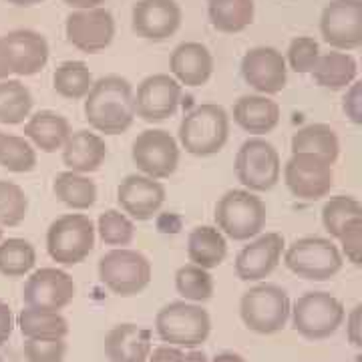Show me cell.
Returning a JSON list of instances; mask_svg holds the SVG:
<instances>
[{"label":"cell","mask_w":362,"mask_h":362,"mask_svg":"<svg viewBox=\"0 0 362 362\" xmlns=\"http://www.w3.org/2000/svg\"><path fill=\"white\" fill-rule=\"evenodd\" d=\"M133 85L121 75L97 78L85 97V119L93 131L121 135L135 121Z\"/></svg>","instance_id":"cell-1"},{"label":"cell","mask_w":362,"mask_h":362,"mask_svg":"<svg viewBox=\"0 0 362 362\" xmlns=\"http://www.w3.org/2000/svg\"><path fill=\"white\" fill-rule=\"evenodd\" d=\"M230 139V115L218 103L197 105L181 119L177 143L195 157L218 156Z\"/></svg>","instance_id":"cell-2"},{"label":"cell","mask_w":362,"mask_h":362,"mask_svg":"<svg viewBox=\"0 0 362 362\" xmlns=\"http://www.w3.org/2000/svg\"><path fill=\"white\" fill-rule=\"evenodd\" d=\"M216 228L233 242H247L264 232L268 209L262 197L247 189H230L214 209Z\"/></svg>","instance_id":"cell-3"},{"label":"cell","mask_w":362,"mask_h":362,"mask_svg":"<svg viewBox=\"0 0 362 362\" xmlns=\"http://www.w3.org/2000/svg\"><path fill=\"white\" fill-rule=\"evenodd\" d=\"M344 304L334 294L312 290L298 296L290 306L292 328L306 340H326L344 324Z\"/></svg>","instance_id":"cell-4"},{"label":"cell","mask_w":362,"mask_h":362,"mask_svg":"<svg viewBox=\"0 0 362 362\" xmlns=\"http://www.w3.org/2000/svg\"><path fill=\"white\" fill-rule=\"evenodd\" d=\"M290 296L278 284L259 282L244 292L240 300V318L247 330L270 337L284 330L290 320Z\"/></svg>","instance_id":"cell-5"},{"label":"cell","mask_w":362,"mask_h":362,"mask_svg":"<svg viewBox=\"0 0 362 362\" xmlns=\"http://www.w3.org/2000/svg\"><path fill=\"white\" fill-rule=\"evenodd\" d=\"M157 337L169 346L197 349L211 332V318L207 310L194 302H171L165 304L156 316Z\"/></svg>","instance_id":"cell-6"},{"label":"cell","mask_w":362,"mask_h":362,"mask_svg":"<svg viewBox=\"0 0 362 362\" xmlns=\"http://www.w3.org/2000/svg\"><path fill=\"white\" fill-rule=\"evenodd\" d=\"M153 276L151 262L131 247H113L99 259V280L115 296L141 294Z\"/></svg>","instance_id":"cell-7"},{"label":"cell","mask_w":362,"mask_h":362,"mask_svg":"<svg viewBox=\"0 0 362 362\" xmlns=\"http://www.w3.org/2000/svg\"><path fill=\"white\" fill-rule=\"evenodd\" d=\"M284 264L298 278L326 282L342 270L344 258L330 238L308 235L284 247Z\"/></svg>","instance_id":"cell-8"},{"label":"cell","mask_w":362,"mask_h":362,"mask_svg":"<svg viewBox=\"0 0 362 362\" xmlns=\"http://www.w3.org/2000/svg\"><path fill=\"white\" fill-rule=\"evenodd\" d=\"M95 223L85 214H65L47 230V252L61 266H77L95 247Z\"/></svg>","instance_id":"cell-9"},{"label":"cell","mask_w":362,"mask_h":362,"mask_svg":"<svg viewBox=\"0 0 362 362\" xmlns=\"http://www.w3.org/2000/svg\"><path fill=\"white\" fill-rule=\"evenodd\" d=\"M235 175L247 192L264 194L274 189L282 175L278 149L264 137L246 139L235 156Z\"/></svg>","instance_id":"cell-10"},{"label":"cell","mask_w":362,"mask_h":362,"mask_svg":"<svg viewBox=\"0 0 362 362\" xmlns=\"http://www.w3.org/2000/svg\"><path fill=\"white\" fill-rule=\"evenodd\" d=\"M131 159L143 175L168 180L180 165V143L165 129H145L133 141Z\"/></svg>","instance_id":"cell-11"},{"label":"cell","mask_w":362,"mask_h":362,"mask_svg":"<svg viewBox=\"0 0 362 362\" xmlns=\"http://www.w3.org/2000/svg\"><path fill=\"white\" fill-rule=\"evenodd\" d=\"M334 165L324 161L322 157L312 153H292L284 163V183L290 194L304 199L316 202L330 194L334 185Z\"/></svg>","instance_id":"cell-12"},{"label":"cell","mask_w":362,"mask_h":362,"mask_svg":"<svg viewBox=\"0 0 362 362\" xmlns=\"http://www.w3.org/2000/svg\"><path fill=\"white\" fill-rule=\"evenodd\" d=\"M77 296V284L69 272L61 268H40L30 272L23 288L26 308L61 312Z\"/></svg>","instance_id":"cell-13"},{"label":"cell","mask_w":362,"mask_h":362,"mask_svg":"<svg viewBox=\"0 0 362 362\" xmlns=\"http://www.w3.org/2000/svg\"><path fill=\"white\" fill-rule=\"evenodd\" d=\"M320 35L334 51L362 45V0H330L320 14Z\"/></svg>","instance_id":"cell-14"},{"label":"cell","mask_w":362,"mask_h":362,"mask_svg":"<svg viewBox=\"0 0 362 362\" xmlns=\"http://www.w3.org/2000/svg\"><path fill=\"white\" fill-rule=\"evenodd\" d=\"M181 103V85L168 73L145 77L133 93L135 117L147 123H159L177 113Z\"/></svg>","instance_id":"cell-15"},{"label":"cell","mask_w":362,"mask_h":362,"mask_svg":"<svg viewBox=\"0 0 362 362\" xmlns=\"http://www.w3.org/2000/svg\"><path fill=\"white\" fill-rule=\"evenodd\" d=\"M66 40L81 52L95 54L105 51L115 37V18L103 6L73 11L65 23Z\"/></svg>","instance_id":"cell-16"},{"label":"cell","mask_w":362,"mask_h":362,"mask_svg":"<svg viewBox=\"0 0 362 362\" xmlns=\"http://www.w3.org/2000/svg\"><path fill=\"white\" fill-rule=\"evenodd\" d=\"M286 240L282 233L266 232L247 240L235 256V276L242 282H262L278 268L284 256Z\"/></svg>","instance_id":"cell-17"},{"label":"cell","mask_w":362,"mask_h":362,"mask_svg":"<svg viewBox=\"0 0 362 362\" xmlns=\"http://www.w3.org/2000/svg\"><path fill=\"white\" fill-rule=\"evenodd\" d=\"M242 77L258 95H278L286 89L288 66L282 52L274 47H254L242 59Z\"/></svg>","instance_id":"cell-18"},{"label":"cell","mask_w":362,"mask_h":362,"mask_svg":"<svg viewBox=\"0 0 362 362\" xmlns=\"http://www.w3.org/2000/svg\"><path fill=\"white\" fill-rule=\"evenodd\" d=\"M183 13L177 0H137L131 11V26L145 40L171 39L180 30Z\"/></svg>","instance_id":"cell-19"},{"label":"cell","mask_w":362,"mask_h":362,"mask_svg":"<svg viewBox=\"0 0 362 362\" xmlns=\"http://www.w3.org/2000/svg\"><path fill=\"white\" fill-rule=\"evenodd\" d=\"M165 187L159 180L143 173H131L117 187V204L131 220L149 221L165 204Z\"/></svg>","instance_id":"cell-20"},{"label":"cell","mask_w":362,"mask_h":362,"mask_svg":"<svg viewBox=\"0 0 362 362\" xmlns=\"http://www.w3.org/2000/svg\"><path fill=\"white\" fill-rule=\"evenodd\" d=\"M4 47L8 52V61L13 75L16 77H33L40 73L49 63V42L47 39L30 28L11 30L2 37Z\"/></svg>","instance_id":"cell-21"},{"label":"cell","mask_w":362,"mask_h":362,"mask_svg":"<svg viewBox=\"0 0 362 362\" xmlns=\"http://www.w3.org/2000/svg\"><path fill=\"white\" fill-rule=\"evenodd\" d=\"M214 54L202 42H181L177 45L171 59H169V69H171V77L175 78L180 85L185 87H204L207 81L214 75Z\"/></svg>","instance_id":"cell-22"},{"label":"cell","mask_w":362,"mask_h":362,"mask_svg":"<svg viewBox=\"0 0 362 362\" xmlns=\"http://www.w3.org/2000/svg\"><path fill=\"white\" fill-rule=\"evenodd\" d=\"M151 350V332L133 322L117 324L105 337V354L111 362H147Z\"/></svg>","instance_id":"cell-23"},{"label":"cell","mask_w":362,"mask_h":362,"mask_svg":"<svg viewBox=\"0 0 362 362\" xmlns=\"http://www.w3.org/2000/svg\"><path fill=\"white\" fill-rule=\"evenodd\" d=\"M61 153H63V163L69 171L89 175L105 163L107 143L95 131L78 129L69 135Z\"/></svg>","instance_id":"cell-24"},{"label":"cell","mask_w":362,"mask_h":362,"mask_svg":"<svg viewBox=\"0 0 362 362\" xmlns=\"http://www.w3.org/2000/svg\"><path fill=\"white\" fill-rule=\"evenodd\" d=\"M280 105L266 95H244L233 103V121L254 137L268 135L280 123Z\"/></svg>","instance_id":"cell-25"},{"label":"cell","mask_w":362,"mask_h":362,"mask_svg":"<svg viewBox=\"0 0 362 362\" xmlns=\"http://www.w3.org/2000/svg\"><path fill=\"white\" fill-rule=\"evenodd\" d=\"M23 133L26 139L33 143V147H37L45 153H57L63 149L73 129L65 115L51 109H42L28 117Z\"/></svg>","instance_id":"cell-26"},{"label":"cell","mask_w":362,"mask_h":362,"mask_svg":"<svg viewBox=\"0 0 362 362\" xmlns=\"http://www.w3.org/2000/svg\"><path fill=\"white\" fill-rule=\"evenodd\" d=\"M228 256V240L216 226H197L187 235L189 264L214 270L223 264Z\"/></svg>","instance_id":"cell-27"},{"label":"cell","mask_w":362,"mask_h":362,"mask_svg":"<svg viewBox=\"0 0 362 362\" xmlns=\"http://www.w3.org/2000/svg\"><path fill=\"white\" fill-rule=\"evenodd\" d=\"M310 75L316 81V85H320L322 89L342 90L349 89L350 85L356 81L358 65L350 52L332 51L320 54V59L314 65Z\"/></svg>","instance_id":"cell-28"},{"label":"cell","mask_w":362,"mask_h":362,"mask_svg":"<svg viewBox=\"0 0 362 362\" xmlns=\"http://www.w3.org/2000/svg\"><path fill=\"white\" fill-rule=\"evenodd\" d=\"M292 153H312L334 165L340 156L337 131L326 123H310L300 127L292 137Z\"/></svg>","instance_id":"cell-29"},{"label":"cell","mask_w":362,"mask_h":362,"mask_svg":"<svg viewBox=\"0 0 362 362\" xmlns=\"http://www.w3.org/2000/svg\"><path fill=\"white\" fill-rule=\"evenodd\" d=\"M211 26L223 35H235L254 23V0H207Z\"/></svg>","instance_id":"cell-30"},{"label":"cell","mask_w":362,"mask_h":362,"mask_svg":"<svg viewBox=\"0 0 362 362\" xmlns=\"http://www.w3.org/2000/svg\"><path fill=\"white\" fill-rule=\"evenodd\" d=\"M52 192L57 199L75 211H85L97 202V185L85 173L61 171L52 181Z\"/></svg>","instance_id":"cell-31"},{"label":"cell","mask_w":362,"mask_h":362,"mask_svg":"<svg viewBox=\"0 0 362 362\" xmlns=\"http://www.w3.org/2000/svg\"><path fill=\"white\" fill-rule=\"evenodd\" d=\"M33 95L26 85L18 78L0 81V123L4 125H21L30 117L33 111Z\"/></svg>","instance_id":"cell-32"},{"label":"cell","mask_w":362,"mask_h":362,"mask_svg":"<svg viewBox=\"0 0 362 362\" xmlns=\"http://www.w3.org/2000/svg\"><path fill=\"white\" fill-rule=\"evenodd\" d=\"M93 83H95L93 73L83 61H65L54 69V75H52L54 90L71 101L85 99L89 95Z\"/></svg>","instance_id":"cell-33"},{"label":"cell","mask_w":362,"mask_h":362,"mask_svg":"<svg viewBox=\"0 0 362 362\" xmlns=\"http://www.w3.org/2000/svg\"><path fill=\"white\" fill-rule=\"evenodd\" d=\"M18 328L25 338H66L69 322L61 312L23 308L18 314Z\"/></svg>","instance_id":"cell-34"},{"label":"cell","mask_w":362,"mask_h":362,"mask_svg":"<svg viewBox=\"0 0 362 362\" xmlns=\"http://www.w3.org/2000/svg\"><path fill=\"white\" fill-rule=\"evenodd\" d=\"M37 250L23 238H8L0 242V274L6 278H23L35 270Z\"/></svg>","instance_id":"cell-35"},{"label":"cell","mask_w":362,"mask_h":362,"mask_svg":"<svg viewBox=\"0 0 362 362\" xmlns=\"http://www.w3.org/2000/svg\"><path fill=\"white\" fill-rule=\"evenodd\" d=\"M175 290L185 302H207L214 296V276L206 268H199L195 264H185L175 272Z\"/></svg>","instance_id":"cell-36"},{"label":"cell","mask_w":362,"mask_h":362,"mask_svg":"<svg viewBox=\"0 0 362 362\" xmlns=\"http://www.w3.org/2000/svg\"><path fill=\"white\" fill-rule=\"evenodd\" d=\"M0 168L13 173H28L37 168V149L26 137L0 133Z\"/></svg>","instance_id":"cell-37"},{"label":"cell","mask_w":362,"mask_h":362,"mask_svg":"<svg viewBox=\"0 0 362 362\" xmlns=\"http://www.w3.org/2000/svg\"><path fill=\"white\" fill-rule=\"evenodd\" d=\"M362 218L361 202L352 195H334L326 199L322 207V226L330 238L337 240L338 233L344 230L352 220Z\"/></svg>","instance_id":"cell-38"},{"label":"cell","mask_w":362,"mask_h":362,"mask_svg":"<svg viewBox=\"0 0 362 362\" xmlns=\"http://www.w3.org/2000/svg\"><path fill=\"white\" fill-rule=\"evenodd\" d=\"M95 232L99 233L105 246L125 247L135 238V223L121 209H107L99 216Z\"/></svg>","instance_id":"cell-39"},{"label":"cell","mask_w":362,"mask_h":362,"mask_svg":"<svg viewBox=\"0 0 362 362\" xmlns=\"http://www.w3.org/2000/svg\"><path fill=\"white\" fill-rule=\"evenodd\" d=\"M28 214V197L21 185L0 180V226L14 228L25 221Z\"/></svg>","instance_id":"cell-40"},{"label":"cell","mask_w":362,"mask_h":362,"mask_svg":"<svg viewBox=\"0 0 362 362\" xmlns=\"http://www.w3.org/2000/svg\"><path fill=\"white\" fill-rule=\"evenodd\" d=\"M320 45L312 37H296L290 42L288 52H286V66H290L298 75L312 73L314 65L320 59Z\"/></svg>","instance_id":"cell-41"},{"label":"cell","mask_w":362,"mask_h":362,"mask_svg":"<svg viewBox=\"0 0 362 362\" xmlns=\"http://www.w3.org/2000/svg\"><path fill=\"white\" fill-rule=\"evenodd\" d=\"M26 362H63L66 356L65 338H26Z\"/></svg>","instance_id":"cell-42"},{"label":"cell","mask_w":362,"mask_h":362,"mask_svg":"<svg viewBox=\"0 0 362 362\" xmlns=\"http://www.w3.org/2000/svg\"><path fill=\"white\" fill-rule=\"evenodd\" d=\"M337 242L340 244V254L342 258L352 262L354 266L362 264V218L352 220L349 226H344V230L338 233Z\"/></svg>","instance_id":"cell-43"},{"label":"cell","mask_w":362,"mask_h":362,"mask_svg":"<svg viewBox=\"0 0 362 362\" xmlns=\"http://www.w3.org/2000/svg\"><path fill=\"white\" fill-rule=\"evenodd\" d=\"M342 111L346 113L350 121L354 125H361L362 123V83L361 81H354L346 89V95L342 99Z\"/></svg>","instance_id":"cell-44"},{"label":"cell","mask_w":362,"mask_h":362,"mask_svg":"<svg viewBox=\"0 0 362 362\" xmlns=\"http://www.w3.org/2000/svg\"><path fill=\"white\" fill-rule=\"evenodd\" d=\"M346 318V337H349V342L352 346L361 349L362 346V306L356 304L352 310H350Z\"/></svg>","instance_id":"cell-45"},{"label":"cell","mask_w":362,"mask_h":362,"mask_svg":"<svg viewBox=\"0 0 362 362\" xmlns=\"http://www.w3.org/2000/svg\"><path fill=\"white\" fill-rule=\"evenodd\" d=\"M147 362H187V358H185V350L183 349L163 344V346H157V349L151 350Z\"/></svg>","instance_id":"cell-46"},{"label":"cell","mask_w":362,"mask_h":362,"mask_svg":"<svg viewBox=\"0 0 362 362\" xmlns=\"http://www.w3.org/2000/svg\"><path fill=\"white\" fill-rule=\"evenodd\" d=\"M14 328V318H13V310L6 302L0 300V346L4 342H8V338L13 334Z\"/></svg>","instance_id":"cell-47"},{"label":"cell","mask_w":362,"mask_h":362,"mask_svg":"<svg viewBox=\"0 0 362 362\" xmlns=\"http://www.w3.org/2000/svg\"><path fill=\"white\" fill-rule=\"evenodd\" d=\"M11 75H13V69H11V61H8V52L4 47V40L0 37V81L11 78Z\"/></svg>","instance_id":"cell-48"},{"label":"cell","mask_w":362,"mask_h":362,"mask_svg":"<svg viewBox=\"0 0 362 362\" xmlns=\"http://www.w3.org/2000/svg\"><path fill=\"white\" fill-rule=\"evenodd\" d=\"M66 6H71L73 11H87V8H97L101 6L105 0H63Z\"/></svg>","instance_id":"cell-49"},{"label":"cell","mask_w":362,"mask_h":362,"mask_svg":"<svg viewBox=\"0 0 362 362\" xmlns=\"http://www.w3.org/2000/svg\"><path fill=\"white\" fill-rule=\"evenodd\" d=\"M207 362H246V358L242 354H238V352H220Z\"/></svg>","instance_id":"cell-50"},{"label":"cell","mask_w":362,"mask_h":362,"mask_svg":"<svg viewBox=\"0 0 362 362\" xmlns=\"http://www.w3.org/2000/svg\"><path fill=\"white\" fill-rule=\"evenodd\" d=\"M185 358H187V362H207L206 354L197 349H192L189 352H185Z\"/></svg>","instance_id":"cell-51"},{"label":"cell","mask_w":362,"mask_h":362,"mask_svg":"<svg viewBox=\"0 0 362 362\" xmlns=\"http://www.w3.org/2000/svg\"><path fill=\"white\" fill-rule=\"evenodd\" d=\"M8 4H14V6H35V4H40L45 0H6Z\"/></svg>","instance_id":"cell-52"},{"label":"cell","mask_w":362,"mask_h":362,"mask_svg":"<svg viewBox=\"0 0 362 362\" xmlns=\"http://www.w3.org/2000/svg\"><path fill=\"white\" fill-rule=\"evenodd\" d=\"M2 232H4V228L0 226V242H2Z\"/></svg>","instance_id":"cell-53"},{"label":"cell","mask_w":362,"mask_h":362,"mask_svg":"<svg viewBox=\"0 0 362 362\" xmlns=\"http://www.w3.org/2000/svg\"><path fill=\"white\" fill-rule=\"evenodd\" d=\"M356 362H362V356H361V354H358V356H356Z\"/></svg>","instance_id":"cell-54"},{"label":"cell","mask_w":362,"mask_h":362,"mask_svg":"<svg viewBox=\"0 0 362 362\" xmlns=\"http://www.w3.org/2000/svg\"><path fill=\"white\" fill-rule=\"evenodd\" d=\"M0 362H2V358H0Z\"/></svg>","instance_id":"cell-55"},{"label":"cell","mask_w":362,"mask_h":362,"mask_svg":"<svg viewBox=\"0 0 362 362\" xmlns=\"http://www.w3.org/2000/svg\"><path fill=\"white\" fill-rule=\"evenodd\" d=\"M0 133H2V131H0Z\"/></svg>","instance_id":"cell-56"}]
</instances>
